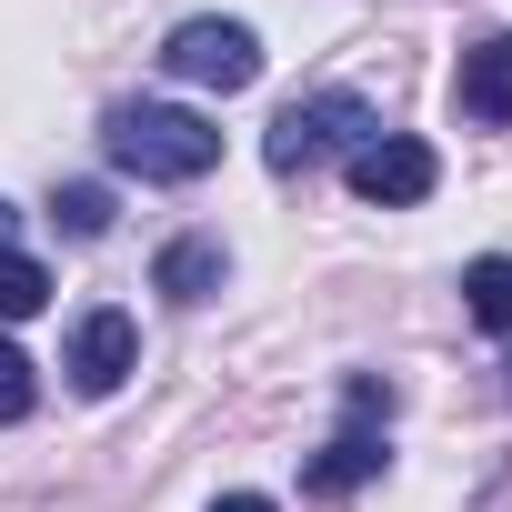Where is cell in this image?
<instances>
[{
    "label": "cell",
    "instance_id": "5bb4252c",
    "mask_svg": "<svg viewBox=\"0 0 512 512\" xmlns=\"http://www.w3.org/2000/svg\"><path fill=\"white\" fill-rule=\"evenodd\" d=\"M11 231H21V211H11V201H0V251H11Z\"/></svg>",
    "mask_w": 512,
    "mask_h": 512
},
{
    "label": "cell",
    "instance_id": "7a4b0ae2",
    "mask_svg": "<svg viewBox=\"0 0 512 512\" xmlns=\"http://www.w3.org/2000/svg\"><path fill=\"white\" fill-rule=\"evenodd\" d=\"M362 141H372V101H362V91H312V101H292V111L272 121L262 161H272L282 181H302V171H322L332 151H362Z\"/></svg>",
    "mask_w": 512,
    "mask_h": 512
},
{
    "label": "cell",
    "instance_id": "9c48e42d",
    "mask_svg": "<svg viewBox=\"0 0 512 512\" xmlns=\"http://www.w3.org/2000/svg\"><path fill=\"white\" fill-rule=\"evenodd\" d=\"M462 312L482 332H512V251H482V262L462 272Z\"/></svg>",
    "mask_w": 512,
    "mask_h": 512
},
{
    "label": "cell",
    "instance_id": "8fae6325",
    "mask_svg": "<svg viewBox=\"0 0 512 512\" xmlns=\"http://www.w3.org/2000/svg\"><path fill=\"white\" fill-rule=\"evenodd\" d=\"M51 221H61L71 241H101V231H111V191H101V181H71V191L51 201Z\"/></svg>",
    "mask_w": 512,
    "mask_h": 512
},
{
    "label": "cell",
    "instance_id": "4fadbf2b",
    "mask_svg": "<svg viewBox=\"0 0 512 512\" xmlns=\"http://www.w3.org/2000/svg\"><path fill=\"white\" fill-rule=\"evenodd\" d=\"M211 512H272V492H221Z\"/></svg>",
    "mask_w": 512,
    "mask_h": 512
},
{
    "label": "cell",
    "instance_id": "277c9868",
    "mask_svg": "<svg viewBox=\"0 0 512 512\" xmlns=\"http://www.w3.org/2000/svg\"><path fill=\"white\" fill-rule=\"evenodd\" d=\"M372 412H392V382H352V422L302 462V492H362V482L382 472V432H372Z\"/></svg>",
    "mask_w": 512,
    "mask_h": 512
},
{
    "label": "cell",
    "instance_id": "3957f363",
    "mask_svg": "<svg viewBox=\"0 0 512 512\" xmlns=\"http://www.w3.org/2000/svg\"><path fill=\"white\" fill-rule=\"evenodd\" d=\"M161 61L191 91H251V81H262V41H251V21H181L161 41Z\"/></svg>",
    "mask_w": 512,
    "mask_h": 512
},
{
    "label": "cell",
    "instance_id": "ba28073f",
    "mask_svg": "<svg viewBox=\"0 0 512 512\" xmlns=\"http://www.w3.org/2000/svg\"><path fill=\"white\" fill-rule=\"evenodd\" d=\"M221 272H231V262H221V241H171L151 282H161L171 302H211V292H221Z\"/></svg>",
    "mask_w": 512,
    "mask_h": 512
},
{
    "label": "cell",
    "instance_id": "5b68a950",
    "mask_svg": "<svg viewBox=\"0 0 512 512\" xmlns=\"http://www.w3.org/2000/svg\"><path fill=\"white\" fill-rule=\"evenodd\" d=\"M432 181H442V161H432V141H412V131H372V141L352 151V191L382 201V211L432 201Z\"/></svg>",
    "mask_w": 512,
    "mask_h": 512
},
{
    "label": "cell",
    "instance_id": "7c38bea8",
    "mask_svg": "<svg viewBox=\"0 0 512 512\" xmlns=\"http://www.w3.org/2000/svg\"><path fill=\"white\" fill-rule=\"evenodd\" d=\"M31 402H41L31 352H21V342H0V422H31Z\"/></svg>",
    "mask_w": 512,
    "mask_h": 512
},
{
    "label": "cell",
    "instance_id": "30bf717a",
    "mask_svg": "<svg viewBox=\"0 0 512 512\" xmlns=\"http://www.w3.org/2000/svg\"><path fill=\"white\" fill-rule=\"evenodd\" d=\"M51 302V272L31 262V251H0V322H31Z\"/></svg>",
    "mask_w": 512,
    "mask_h": 512
},
{
    "label": "cell",
    "instance_id": "8992f818",
    "mask_svg": "<svg viewBox=\"0 0 512 512\" xmlns=\"http://www.w3.org/2000/svg\"><path fill=\"white\" fill-rule=\"evenodd\" d=\"M61 372H71V392H121L131 372H141V332H131V312H81L71 322V352H61Z\"/></svg>",
    "mask_w": 512,
    "mask_h": 512
},
{
    "label": "cell",
    "instance_id": "52a82bcc",
    "mask_svg": "<svg viewBox=\"0 0 512 512\" xmlns=\"http://www.w3.org/2000/svg\"><path fill=\"white\" fill-rule=\"evenodd\" d=\"M452 101H462V121H482V131H512V31H492V41H472V51H462V71H452Z\"/></svg>",
    "mask_w": 512,
    "mask_h": 512
},
{
    "label": "cell",
    "instance_id": "9a60e30c",
    "mask_svg": "<svg viewBox=\"0 0 512 512\" xmlns=\"http://www.w3.org/2000/svg\"><path fill=\"white\" fill-rule=\"evenodd\" d=\"M502 392H512V382H502Z\"/></svg>",
    "mask_w": 512,
    "mask_h": 512
},
{
    "label": "cell",
    "instance_id": "6da1fadb",
    "mask_svg": "<svg viewBox=\"0 0 512 512\" xmlns=\"http://www.w3.org/2000/svg\"><path fill=\"white\" fill-rule=\"evenodd\" d=\"M101 151L131 171V181H201L221 161V131L201 111H171V101H121L101 121Z\"/></svg>",
    "mask_w": 512,
    "mask_h": 512
}]
</instances>
